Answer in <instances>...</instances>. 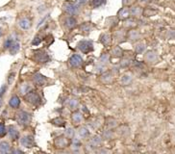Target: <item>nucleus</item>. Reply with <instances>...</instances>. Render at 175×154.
<instances>
[{"label":"nucleus","instance_id":"nucleus-35","mask_svg":"<svg viewBox=\"0 0 175 154\" xmlns=\"http://www.w3.org/2000/svg\"><path fill=\"white\" fill-rule=\"evenodd\" d=\"M88 134V131L86 128H81L80 129V135L83 136V137H85V136H87Z\"/></svg>","mask_w":175,"mask_h":154},{"label":"nucleus","instance_id":"nucleus-14","mask_svg":"<svg viewBox=\"0 0 175 154\" xmlns=\"http://www.w3.org/2000/svg\"><path fill=\"white\" fill-rule=\"evenodd\" d=\"M129 15H130L129 9L128 8H123L118 12V18L121 19H125L129 17Z\"/></svg>","mask_w":175,"mask_h":154},{"label":"nucleus","instance_id":"nucleus-8","mask_svg":"<svg viewBox=\"0 0 175 154\" xmlns=\"http://www.w3.org/2000/svg\"><path fill=\"white\" fill-rule=\"evenodd\" d=\"M83 63V60H82L81 56L79 55H73L70 59H69V64L74 67V68H78L80 67Z\"/></svg>","mask_w":175,"mask_h":154},{"label":"nucleus","instance_id":"nucleus-27","mask_svg":"<svg viewBox=\"0 0 175 154\" xmlns=\"http://www.w3.org/2000/svg\"><path fill=\"white\" fill-rule=\"evenodd\" d=\"M121 54H122V51L119 47H116L112 49V55L114 57H119V56H121Z\"/></svg>","mask_w":175,"mask_h":154},{"label":"nucleus","instance_id":"nucleus-18","mask_svg":"<svg viewBox=\"0 0 175 154\" xmlns=\"http://www.w3.org/2000/svg\"><path fill=\"white\" fill-rule=\"evenodd\" d=\"M52 123L53 124H55L57 126H60V127H64V125H66V121L62 119V117H58L56 118H54V119H52Z\"/></svg>","mask_w":175,"mask_h":154},{"label":"nucleus","instance_id":"nucleus-39","mask_svg":"<svg viewBox=\"0 0 175 154\" xmlns=\"http://www.w3.org/2000/svg\"><path fill=\"white\" fill-rule=\"evenodd\" d=\"M75 1L77 3H79V4H86L88 0H75Z\"/></svg>","mask_w":175,"mask_h":154},{"label":"nucleus","instance_id":"nucleus-32","mask_svg":"<svg viewBox=\"0 0 175 154\" xmlns=\"http://www.w3.org/2000/svg\"><path fill=\"white\" fill-rule=\"evenodd\" d=\"M44 41H45V42H48L46 45H50L51 43H53V41H54V40H53V37H52L51 35H49V36H47V37H46V39H44Z\"/></svg>","mask_w":175,"mask_h":154},{"label":"nucleus","instance_id":"nucleus-1","mask_svg":"<svg viewBox=\"0 0 175 154\" xmlns=\"http://www.w3.org/2000/svg\"><path fill=\"white\" fill-rule=\"evenodd\" d=\"M25 99H26V101H27L28 103H30V104H32V105H35V106L40 105V101H42L40 95H38L35 91H30V92H27V93L25 94Z\"/></svg>","mask_w":175,"mask_h":154},{"label":"nucleus","instance_id":"nucleus-13","mask_svg":"<svg viewBox=\"0 0 175 154\" xmlns=\"http://www.w3.org/2000/svg\"><path fill=\"white\" fill-rule=\"evenodd\" d=\"M18 24L22 29L27 30V29L30 28V26H31V22H30V20H29L28 19H22L19 20Z\"/></svg>","mask_w":175,"mask_h":154},{"label":"nucleus","instance_id":"nucleus-33","mask_svg":"<svg viewBox=\"0 0 175 154\" xmlns=\"http://www.w3.org/2000/svg\"><path fill=\"white\" fill-rule=\"evenodd\" d=\"M100 61L102 62L103 64H106L107 62L109 61V57H108L106 54H103V55L101 56V58H100Z\"/></svg>","mask_w":175,"mask_h":154},{"label":"nucleus","instance_id":"nucleus-20","mask_svg":"<svg viewBox=\"0 0 175 154\" xmlns=\"http://www.w3.org/2000/svg\"><path fill=\"white\" fill-rule=\"evenodd\" d=\"M157 58L156 54L154 53V52H148L147 54H146V60L148 62H153L155 61Z\"/></svg>","mask_w":175,"mask_h":154},{"label":"nucleus","instance_id":"nucleus-24","mask_svg":"<svg viewBox=\"0 0 175 154\" xmlns=\"http://www.w3.org/2000/svg\"><path fill=\"white\" fill-rule=\"evenodd\" d=\"M131 80H132V77L130 75H124L122 77V79H121V82H122V84L127 85V84H129V82H131Z\"/></svg>","mask_w":175,"mask_h":154},{"label":"nucleus","instance_id":"nucleus-42","mask_svg":"<svg viewBox=\"0 0 175 154\" xmlns=\"http://www.w3.org/2000/svg\"><path fill=\"white\" fill-rule=\"evenodd\" d=\"M2 36V30H1V28H0V37Z\"/></svg>","mask_w":175,"mask_h":154},{"label":"nucleus","instance_id":"nucleus-40","mask_svg":"<svg viewBox=\"0 0 175 154\" xmlns=\"http://www.w3.org/2000/svg\"><path fill=\"white\" fill-rule=\"evenodd\" d=\"M14 153H22V151L21 150H14V151H12Z\"/></svg>","mask_w":175,"mask_h":154},{"label":"nucleus","instance_id":"nucleus-34","mask_svg":"<svg viewBox=\"0 0 175 154\" xmlns=\"http://www.w3.org/2000/svg\"><path fill=\"white\" fill-rule=\"evenodd\" d=\"M6 89H7V87L5 86V85H3V86L0 88V98L3 96V94L5 93V92H6Z\"/></svg>","mask_w":175,"mask_h":154},{"label":"nucleus","instance_id":"nucleus-31","mask_svg":"<svg viewBox=\"0 0 175 154\" xmlns=\"http://www.w3.org/2000/svg\"><path fill=\"white\" fill-rule=\"evenodd\" d=\"M12 43H14V41H12V39L9 38L6 42H5V43H4V47H5V48H10V46L12 45Z\"/></svg>","mask_w":175,"mask_h":154},{"label":"nucleus","instance_id":"nucleus-21","mask_svg":"<svg viewBox=\"0 0 175 154\" xmlns=\"http://www.w3.org/2000/svg\"><path fill=\"white\" fill-rule=\"evenodd\" d=\"M72 120L76 123L80 122V121L82 120L81 114H80V113H74V114L72 115Z\"/></svg>","mask_w":175,"mask_h":154},{"label":"nucleus","instance_id":"nucleus-19","mask_svg":"<svg viewBox=\"0 0 175 154\" xmlns=\"http://www.w3.org/2000/svg\"><path fill=\"white\" fill-rule=\"evenodd\" d=\"M140 13H142V10H140V7H133L131 10H130V14H131L132 16H135V17L140 16Z\"/></svg>","mask_w":175,"mask_h":154},{"label":"nucleus","instance_id":"nucleus-29","mask_svg":"<svg viewBox=\"0 0 175 154\" xmlns=\"http://www.w3.org/2000/svg\"><path fill=\"white\" fill-rule=\"evenodd\" d=\"M28 91H29V87L27 84H23L20 88V93H22V94H25L26 92H28Z\"/></svg>","mask_w":175,"mask_h":154},{"label":"nucleus","instance_id":"nucleus-4","mask_svg":"<svg viewBox=\"0 0 175 154\" xmlns=\"http://www.w3.org/2000/svg\"><path fill=\"white\" fill-rule=\"evenodd\" d=\"M78 48L80 49L81 52L88 54L94 50V45H92V43H90L88 41H81L78 43Z\"/></svg>","mask_w":175,"mask_h":154},{"label":"nucleus","instance_id":"nucleus-38","mask_svg":"<svg viewBox=\"0 0 175 154\" xmlns=\"http://www.w3.org/2000/svg\"><path fill=\"white\" fill-rule=\"evenodd\" d=\"M66 135L68 136V137H71V136L73 135V130L71 129V128H69L68 130H66Z\"/></svg>","mask_w":175,"mask_h":154},{"label":"nucleus","instance_id":"nucleus-23","mask_svg":"<svg viewBox=\"0 0 175 154\" xmlns=\"http://www.w3.org/2000/svg\"><path fill=\"white\" fill-rule=\"evenodd\" d=\"M68 106H69V109H71V110L76 109V107L78 106V101H77L76 99H71V100L69 101Z\"/></svg>","mask_w":175,"mask_h":154},{"label":"nucleus","instance_id":"nucleus-25","mask_svg":"<svg viewBox=\"0 0 175 154\" xmlns=\"http://www.w3.org/2000/svg\"><path fill=\"white\" fill-rule=\"evenodd\" d=\"M6 133H7V130L5 125H4V123L0 122V137H4V136L6 135Z\"/></svg>","mask_w":175,"mask_h":154},{"label":"nucleus","instance_id":"nucleus-22","mask_svg":"<svg viewBox=\"0 0 175 154\" xmlns=\"http://www.w3.org/2000/svg\"><path fill=\"white\" fill-rule=\"evenodd\" d=\"M106 3V0H92V5L94 8H98Z\"/></svg>","mask_w":175,"mask_h":154},{"label":"nucleus","instance_id":"nucleus-10","mask_svg":"<svg viewBox=\"0 0 175 154\" xmlns=\"http://www.w3.org/2000/svg\"><path fill=\"white\" fill-rule=\"evenodd\" d=\"M8 132H9V135H10L12 140H14V141H16V140L18 139L19 133H18V129H16L14 126H10Z\"/></svg>","mask_w":175,"mask_h":154},{"label":"nucleus","instance_id":"nucleus-2","mask_svg":"<svg viewBox=\"0 0 175 154\" xmlns=\"http://www.w3.org/2000/svg\"><path fill=\"white\" fill-rule=\"evenodd\" d=\"M16 121L20 125H27L31 121V115L25 111H19L16 114Z\"/></svg>","mask_w":175,"mask_h":154},{"label":"nucleus","instance_id":"nucleus-5","mask_svg":"<svg viewBox=\"0 0 175 154\" xmlns=\"http://www.w3.org/2000/svg\"><path fill=\"white\" fill-rule=\"evenodd\" d=\"M49 56L46 52H44L42 50H38L35 53V60L38 63H40V64H44V63H47L49 61Z\"/></svg>","mask_w":175,"mask_h":154},{"label":"nucleus","instance_id":"nucleus-28","mask_svg":"<svg viewBox=\"0 0 175 154\" xmlns=\"http://www.w3.org/2000/svg\"><path fill=\"white\" fill-rule=\"evenodd\" d=\"M138 36H140V34L138 33L137 31H131L130 34H129V38L131 40H137L138 38Z\"/></svg>","mask_w":175,"mask_h":154},{"label":"nucleus","instance_id":"nucleus-41","mask_svg":"<svg viewBox=\"0 0 175 154\" xmlns=\"http://www.w3.org/2000/svg\"><path fill=\"white\" fill-rule=\"evenodd\" d=\"M1 106H2V99L0 98V107H1Z\"/></svg>","mask_w":175,"mask_h":154},{"label":"nucleus","instance_id":"nucleus-26","mask_svg":"<svg viewBox=\"0 0 175 154\" xmlns=\"http://www.w3.org/2000/svg\"><path fill=\"white\" fill-rule=\"evenodd\" d=\"M144 49H145V45L144 44H138L136 46V52L138 53V54H142L144 51Z\"/></svg>","mask_w":175,"mask_h":154},{"label":"nucleus","instance_id":"nucleus-11","mask_svg":"<svg viewBox=\"0 0 175 154\" xmlns=\"http://www.w3.org/2000/svg\"><path fill=\"white\" fill-rule=\"evenodd\" d=\"M9 105L12 108H18L19 105H20V100H19L18 96H16V95L12 96L11 99H10V101H9Z\"/></svg>","mask_w":175,"mask_h":154},{"label":"nucleus","instance_id":"nucleus-7","mask_svg":"<svg viewBox=\"0 0 175 154\" xmlns=\"http://www.w3.org/2000/svg\"><path fill=\"white\" fill-rule=\"evenodd\" d=\"M33 81H34V83H35L36 85H38V86H44V84L46 83L45 77L40 73L34 74V76H33Z\"/></svg>","mask_w":175,"mask_h":154},{"label":"nucleus","instance_id":"nucleus-17","mask_svg":"<svg viewBox=\"0 0 175 154\" xmlns=\"http://www.w3.org/2000/svg\"><path fill=\"white\" fill-rule=\"evenodd\" d=\"M100 42L103 43L104 45H109L111 43V37L109 34H104L101 36V39H100Z\"/></svg>","mask_w":175,"mask_h":154},{"label":"nucleus","instance_id":"nucleus-16","mask_svg":"<svg viewBox=\"0 0 175 154\" xmlns=\"http://www.w3.org/2000/svg\"><path fill=\"white\" fill-rule=\"evenodd\" d=\"M75 25H76V19L74 18H71V17H69L66 19V26L69 28V29H72L73 27H75Z\"/></svg>","mask_w":175,"mask_h":154},{"label":"nucleus","instance_id":"nucleus-30","mask_svg":"<svg viewBox=\"0 0 175 154\" xmlns=\"http://www.w3.org/2000/svg\"><path fill=\"white\" fill-rule=\"evenodd\" d=\"M40 42H42V39L38 37V36H37V37L34 38V40L32 41V44L33 45H38L40 43Z\"/></svg>","mask_w":175,"mask_h":154},{"label":"nucleus","instance_id":"nucleus-6","mask_svg":"<svg viewBox=\"0 0 175 154\" xmlns=\"http://www.w3.org/2000/svg\"><path fill=\"white\" fill-rule=\"evenodd\" d=\"M20 142H21V144L23 146L27 148L33 147L35 145V141H34V138L32 136H25V137H23L21 139Z\"/></svg>","mask_w":175,"mask_h":154},{"label":"nucleus","instance_id":"nucleus-3","mask_svg":"<svg viewBox=\"0 0 175 154\" xmlns=\"http://www.w3.org/2000/svg\"><path fill=\"white\" fill-rule=\"evenodd\" d=\"M64 10L70 15H77L79 12V6L74 2H64L62 5Z\"/></svg>","mask_w":175,"mask_h":154},{"label":"nucleus","instance_id":"nucleus-15","mask_svg":"<svg viewBox=\"0 0 175 154\" xmlns=\"http://www.w3.org/2000/svg\"><path fill=\"white\" fill-rule=\"evenodd\" d=\"M18 50H19V43H18V42H14V43H12V45L10 46V48H9V51H10V53H11L12 55L16 54Z\"/></svg>","mask_w":175,"mask_h":154},{"label":"nucleus","instance_id":"nucleus-12","mask_svg":"<svg viewBox=\"0 0 175 154\" xmlns=\"http://www.w3.org/2000/svg\"><path fill=\"white\" fill-rule=\"evenodd\" d=\"M11 150V146L9 142H0V153H9Z\"/></svg>","mask_w":175,"mask_h":154},{"label":"nucleus","instance_id":"nucleus-37","mask_svg":"<svg viewBox=\"0 0 175 154\" xmlns=\"http://www.w3.org/2000/svg\"><path fill=\"white\" fill-rule=\"evenodd\" d=\"M82 30L83 31H90V25L88 24L82 25Z\"/></svg>","mask_w":175,"mask_h":154},{"label":"nucleus","instance_id":"nucleus-9","mask_svg":"<svg viewBox=\"0 0 175 154\" xmlns=\"http://www.w3.org/2000/svg\"><path fill=\"white\" fill-rule=\"evenodd\" d=\"M68 144V141L66 138H64V137H60V138H57L55 140V145L57 147H66V145Z\"/></svg>","mask_w":175,"mask_h":154},{"label":"nucleus","instance_id":"nucleus-36","mask_svg":"<svg viewBox=\"0 0 175 154\" xmlns=\"http://www.w3.org/2000/svg\"><path fill=\"white\" fill-rule=\"evenodd\" d=\"M14 79V73H11L10 75H9V78H8V82H9V84H12Z\"/></svg>","mask_w":175,"mask_h":154}]
</instances>
